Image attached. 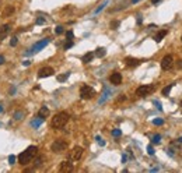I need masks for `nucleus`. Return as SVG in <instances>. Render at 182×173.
I'll return each mask as SVG.
<instances>
[{
    "label": "nucleus",
    "mask_w": 182,
    "mask_h": 173,
    "mask_svg": "<svg viewBox=\"0 0 182 173\" xmlns=\"http://www.w3.org/2000/svg\"><path fill=\"white\" fill-rule=\"evenodd\" d=\"M36 152H38V148H36L35 145H31V147H28L24 152L20 154V156H18V162L21 163V165H27V163H29L31 161H32V158L36 155Z\"/></svg>",
    "instance_id": "f257e3e1"
},
{
    "label": "nucleus",
    "mask_w": 182,
    "mask_h": 173,
    "mask_svg": "<svg viewBox=\"0 0 182 173\" xmlns=\"http://www.w3.org/2000/svg\"><path fill=\"white\" fill-rule=\"evenodd\" d=\"M67 122H69V115L66 112H60V113L53 116L51 124L53 129H62V127H65V124Z\"/></svg>",
    "instance_id": "f03ea898"
},
{
    "label": "nucleus",
    "mask_w": 182,
    "mask_h": 173,
    "mask_svg": "<svg viewBox=\"0 0 182 173\" xmlns=\"http://www.w3.org/2000/svg\"><path fill=\"white\" fill-rule=\"evenodd\" d=\"M83 148L81 147H74L72 151L69 152V161L72 162H76V161H80L81 156H83Z\"/></svg>",
    "instance_id": "7ed1b4c3"
},
{
    "label": "nucleus",
    "mask_w": 182,
    "mask_h": 173,
    "mask_svg": "<svg viewBox=\"0 0 182 173\" xmlns=\"http://www.w3.org/2000/svg\"><path fill=\"white\" fill-rule=\"evenodd\" d=\"M95 95L94 88H91L90 85H83L80 90V96L81 99H91Z\"/></svg>",
    "instance_id": "20e7f679"
},
{
    "label": "nucleus",
    "mask_w": 182,
    "mask_h": 173,
    "mask_svg": "<svg viewBox=\"0 0 182 173\" xmlns=\"http://www.w3.org/2000/svg\"><path fill=\"white\" fill-rule=\"evenodd\" d=\"M52 151L56 152V154H60V152H63L67 148V142L63 140H56L53 141V144H52Z\"/></svg>",
    "instance_id": "39448f33"
},
{
    "label": "nucleus",
    "mask_w": 182,
    "mask_h": 173,
    "mask_svg": "<svg viewBox=\"0 0 182 173\" xmlns=\"http://www.w3.org/2000/svg\"><path fill=\"white\" fill-rule=\"evenodd\" d=\"M153 85H140L137 88V90H136V95H137V96H147V95L149 94H151V92H153Z\"/></svg>",
    "instance_id": "423d86ee"
},
{
    "label": "nucleus",
    "mask_w": 182,
    "mask_h": 173,
    "mask_svg": "<svg viewBox=\"0 0 182 173\" xmlns=\"http://www.w3.org/2000/svg\"><path fill=\"white\" fill-rule=\"evenodd\" d=\"M172 66H174V59L172 56H165L161 60V69L163 70H171Z\"/></svg>",
    "instance_id": "0eeeda50"
},
{
    "label": "nucleus",
    "mask_w": 182,
    "mask_h": 173,
    "mask_svg": "<svg viewBox=\"0 0 182 173\" xmlns=\"http://www.w3.org/2000/svg\"><path fill=\"white\" fill-rule=\"evenodd\" d=\"M48 43H49V39H42L41 42H38L36 45H34V47L31 49V51L28 52V54H32V53H35V52H39V51H42L45 46H46Z\"/></svg>",
    "instance_id": "6e6552de"
},
{
    "label": "nucleus",
    "mask_w": 182,
    "mask_h": 173,
    "mask_svg": "<svg viewBox=\"0 0 182 173\" xmlns=\"http://www.w3.org/2000/svg\"><path fill=\"white\" fill-rule=\"evenodd\" d=\"M59 170H60V172H65V173L72 172V170H73L72 161H63V162L60 163V166H59Z\"/></svg>",
    "instance_id": "1a4fd4ad"
},
{
    "label": "nucleus",
    "mask_w": 182,
    "mask_h": 173,
    "mask_svg": "<svg viewBox=\"0 0 182 173\" xmlns=\"http://www.w3.org/2000/svg\"><path fill=\"white\" fill-rule=\"evenodd\" d=\"M53 69L52 67H44V69H41L39 71H38V77L39 78H45V77H49L53 74Z\"/></svg>",
    "instance_id": "9d476101"
},
{
    "label": "nucleus",
    "mask_w": 182,
    "mask_h": 173,
    "mask_svg": "<svg viewBox=\"0 0 182 173\" xmlns=\"http://www.w3.org/2000/svg\"><path fill=\"white\" fill-rule=\"evenodd\" d=\"M109 81L113 84V85H119L122 83V76H120L119 73H112L111 77H109Z\"/></svg>",
    "instance_id": "9b49d317"
},
{
    "label": "nucleus",
    "mask_w": 182,
    "mask_h": 173,
    "mask_svg": "<svg viewBox=\"0 0 182 173\" xmlns=\"http://www.w3.org/2000/svg\"><path fill=\"white\" fill-rule=\"evenodd\" d=\"M125 63H126L127 67H136L142 63V60H139V59H135V57H126L125 59Z\"/></svg>",
    "instance_id": "f8f14e48"
},
{
    "label": "nucleus",
    "mask_w": 182,
    "mask_h": 173,
    "mask_svg": "<svg viewBox=\"0 0 182 173\" xmlns=\"http://www.w3.org/2000/svg\"><path fill=\"white\" fill-rule=\"evenodd\" d=\"M10 32V25L8 24H4V25L0 27V39H4L6 36Z\"/></svg>",
    "instance_id": "ddd939ff"
},
{
    "label": "nucleus",
    "mask_w": 182,
    "mask_h": 173,
    "mask_svg": "<svg viewBox=\"0 0 182 173\" xmlns=\"http://www.w3.org/2000/svg\"><path fill=\"white\" fill-rule=\"evenodd\" d=\"M38 116H39V117H42V119L48 117V116H49V109L45 108V106H42V108L39 109V112H38Z\"/></svg>",
    "instance_id": "4468645a"
},
{
    "label": "nucleus",
    "mask_w": 182,
    "mask_h": 173,
    "mask_svg": "<svg viewBox=\"0 0 182 173\" xmlns=\"http://www.w3.org/2000/svg\"><path fill=\"white\" fill-rule=\"evenodd\" d=\"M165 35H167V29H163V31H160V32H158V34L156 35L154 41H156V42H161V39H163V38H164Z\"/></svg>",
    "instance_id": "2eb2a0df"
},
{
    "label": "nucleus",
    "mask_w": 182,
    "mask_h": 173,
    "mask_svg": "<svg viewBox=\"0 0 182 173\" xmlns=\"http://www.w3.org/2000/svg\"><path fill=\"white\" fill-rule=\"evenodd\" d=\"M93 59H94V53H93V52H88L87 54L83 56V63H90Z\"/></svg>",
    "instance_id": "dca6fc26"
},
{
    "label": "nucleus",
    "mask_w": 182,
    "mask_h": 173,
    "mask_svg": "<svg viewBox=\"0 0 182 173\" xmlns=\"http://www.w3.org/2000/svg\"><path fill=\"white\" fill-rule=\"evenodd\" d=\"M95 56H98V57H104V56H105V49H104V47H98V49L95 51Z\"/></svg>",
    "instance_id": "f3484780"
},
{
    "label": "nucleus",
    "mask_w": 182,
    "mask_h": 173,
    "mask_svg": "<svg viewBox=\"0 0 182 173\" xmlns=\"http://www.w3.org/2000/svg\"><path fill=\"white\" fill-rule=\"evenodd\" d=\"M42 122H44V119H42V117H39V116H38V120H34V122H32V126H34V127L39 126V124H41V123H42Z\"/></svg>",
    "instance_id": "a211bd4d"
},
{
    "label": "nucleus",
    "mask_w": 182,
    "mask_h": 173,
    "mask_svg": "<svg viewBox=\"0 0 182 173\" xmlns=\"http://www.w3.org/2000/svg\"><path fill=\"white\" fill-rule=\"evenodd\" d=\"M160 140H161L160 134H156V135L153 137V142H154V144H158V142H160Z\"/></svg>",
    "instance_id": "6ab92c4d"
},
{
    "label": "nucleus",
    "mask_w": 182,
    "mask_h": 173,
    "mask_svg": "<svg viewBox=\"0 0 182 173\" xmlns=\"http://www.w3.org/2000/svg\"><path fill=\"white\" fill-rule=\"evenodd\" d=\"M73 46V41L72 39H67V42L65 43V49H70Z\"/></svg>",
    "instance_id": "aec40b11"
},
{
    "label": "nucleus",
    "mask_w": 182,
    "mask_h": 173,
    "mask_svg": "<svg viewBox=\"0 0 182 173\" xmlns=\"http://www.w3.org/2000/svg\"><path fill=\"white\" fill-rule=\"evenodd\" d=\"M171 88H172V85L165 86V88L163 90V94H164V95H168V94H170V91H171Z\"/></svg>",
    "instance_id": "412c9836"
},
{
    "label": "nucleus",
    "mask_w": 182,
    "mask_h": 173,
    "mask_svg": "<svg viewBox=\"0 0 182 173\" xmlns=\"http://www.w3.org/2000/svg\"><path fill=\"white\" fill-rule=\"evenodd\" d=\"M42 161H44V158H38V159H35V168H39V166L42 165Z\"/></svg>",
    "instance_id": "4be33fe9"
},
{
    "label": "nucleus",
    "mask_w": 182,
    "mask_h": 173,
    "mask_svg": "<svg viewBox=\"0 0 182 173\" xmlns=\"http://www.w3.org/2000/svg\"><path fill=\"white\" fill-rule=\"evenodd\" d=\"M67 77H69V73H66L65 76H59L58 80H59V81H65V80H67Z\"/></svg>",
    "instance_id": "5701e85b"
},
{
    "label": "nucleus",
    "mask_w": 182,
    "mask_h": 173,
    "mask_svg": "<svg viewBox=\"0 0 182 173\" xmlns=\"http://www.w3.org/2000/svg\"><path fill=\"white\" fill-rule=\"evenodd\" d=\"M153 123H154V124H156V126H161V124H163V120H161V119H154L153 120Z\"/></svg>",
    "instance_id": "b1692460"
},
{
    "label": "nucleus",
    "mask_w": 182,
    "mask_h": 173,
    "mask_svg": "<svg viewBox=\"0 0 182 173\" xmlns=\"http://www.w3.org/2000/svg\"><path fill=\"white\" fill-rule=\"evenodd\" d=\"M120 134H122V133H120V130H118V129L112 131V135H113V137H119Z\"/></svg>",
    "instance_id": "393cba45"
},
{
    "label": "nucleus",
    "mask_w": 182,
    "mask_h": 173,
    "mask_svg": "<svg viewBox=\"0 0 182 173\" xmlns=\"http://www.w3.org/2000/svg\"><path fill=\"white\" fill-rule=\"evenodd\" d=\"M147 152H149V155H154V149H153V147H151V145H149V147H147Z\"/></svg>",
    "instance_id": "a878e982"
},
{
    "label": "nucleus",
    "mask_w": 182,
    "mask_h": 173,
    "mask_svg": "<svg viewBox=\"0 0 182 173\" xmlns=\"http://www.w3.org/2000/svg\"><path fill=\"white\" fill-rule=\"evenodd\" d=\"M17 42H18V39H17V38H15V36H14V38H11V42H10V45H11V46H15V45H17Z\"/></svg>",
    "instance_id": "bb28decb"
},
{
    "label": "nucleus",
    "mask_w": 182,
    "mask_h": 173,
    "mask_svg": "<svg viewBox=\"0 0 182 173\" xmlns=\"http://www.w3.org/2000/svg\"><path fill=\"white\" fill-rule=\"evenodd\" d=\"M73 32L72 31H67V32H66V38H67V39H73Z\"/></svg>",
    "instance_id": "cd10ccee"
},
{
    "label": "nucleus",
    "mask_w": 182,
    "mask_h": 173,
    "mask_svg": "<svg viewBox=\"0 0 182 173\" xmlns=\"http://www.w3.org/2000/svg\"><path fill=\"white\" fill-rule=\"evenodd\" d=\"M55 31H56V34H63V27H56V29H55Z\"/></svg>",
    "instance_id": "c85d7f7f"
},
{
    "label": "nucleus",
    "mask_w": 182,
    "mask_h": 173,
    "mask_svg": "<svg viewBox=\"0 0 182 173\" xmlns=\"http://www.w3.org/2000/svg\"><path fill=\"white\" fill-rule=\"evenodd\" d=\"M105 6H106V3H104V4H102V6H99V7H98V8H97V10H95V13H99V11H101V10H102V8L105 7Z\"/></svg>",
    "instance_id": "c756f323"
},
{
    "label": "nucleus",
    "mask_w": 182,
    "mask_h": 173,
    "mask_svg": "<svg viewBox=\"0 0 182 173\" xmlns=\"http://www.w3.org/2000/svg\"><path fill=\"white\" fill-rule=\"evenodd\" d=\"M36 24H45V20L44 18H38V20H36Z\"/></svg>",
    "instance_id": "7c9ffc66"
},
{
    "label": "nucleus",
    "mask_w": 182,
    "mask_h": 173,
    "mask_svg": "<svg viewBox=\"0 0 182 173\" xmlns=\"http://www.w3.org/2000/svg\"><path fill=\"white\" fill-rule=\"evenodd\" d=\"M118 24H119V22H116V21H115V22H112V28H116V27H118Z\"/></svg>",
    "instance_id": "2f4dec72"
},
{
    "label": "nucleus",
    "mask_w": 182,
    "mask_h": 173,
    "mask_svg": "<svg viewBox=\"0 0 182 173\" xmlns=\"http://www.w3.org/2000/svg\"><path fill=\"white\" fill-rule=\"evenodd\" d=\"M160 2H161V0H151V3H153V4H157V3H160Z\"/></svg>",
    "instance_id": "473e14b6"
},
{
    "label": "nucleus",
    "mask_w": 182,
    "mask_h": 173,
    "mask_svg": "<svg viewBox=\"0 0 182 173\" xmlns=\"http://www.w3.org/2000/svg\"><path fill=\"white\" fill-rule=\"evenodd\" d=\"M2 63H4V57H3V56H0V64H2Z\"/></svg>",
    "instance_id": "72a5a7b5"
},
{
    "label": "nucleus",
    "mask_w": 182,
    "mask_h": 173,
    "mask_svg": "<svg viewBox=\"0 0 182 173\" xmlns=\"http://www.w3.org/2000/svg\"><path fill=\"white\" fill-rule=\"evenodd\" d=\"M10 163H14V156H10Z\"/></svg>",
    "instance_id": "f704fd0d"
},
{
    "label": "nucleus",
    "mask_w": 182,
    "mask_h": 173,
    "mask_svg": "<svg viewBox=\"0 0 182 173\" xmlns=\"http://www.w3.org/2000/svg\"><path fill=\"white\" fill-rule=\"evenodd\" d=\"M137 2H140V0H132V3L135 4V3H137Z\"/></svg>",
    "instance_id": "c9c22d12"
},
{
    "label": "nucleus",
    "mask_w": 182,
    "mask_h": 173,
    "mask_svg": "<svg viewBox=\"0 0 182 173\" xmlns=\"http://www.w3.org/2000/svg\"><path fill=\"white\" fill-rule=\"evenodd\" d=\"M2 110H3V109H2V106H0V112H2Z\"/></svg>",
    "instance_id": "e433bc0d"
},
{
    "label": "nucleus",
    "mask_w": 182,
    "mask_h": 173,
    "mask_svg": "<svg viewBox=\"0 0 182 173\" xmlns=\"http://www.w3.org/2000/svg\"><path fill=\"white\" fill-rule=\"evenodd\" d=\"M181 108H182V102H181Z\"/></svg>",
    "instance_id": "4c0bfd02"
}]
</instances>
